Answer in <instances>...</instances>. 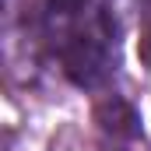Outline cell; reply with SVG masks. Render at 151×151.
Listing matches in <instances>:
<instances>
[{"mask_svg": "<svg viewBox=\"0 0 151 151\" xmlns=\"http://www.w3.org/2000/svg\"><path fill=\"white\" fill-rule=\"evenodd\" d=\"M95 119H99V127H102L106 134H113L119 141H130V137L141 134V116L134 113V106L123 102V99H106V102H99Z\"/></svg>", "mask_w": 151, "mask_h": 151, "instance_id": "obj_2", "label": "cell"}, {"mask_svg": "<svg viewBox=\"0 0 151 151\" xmlns=\"http://www.w3.org/2000/svg\"><path fill=\"white\" fill-rule=\"evenodd\" d=\"M141 53H144V60H148V63H151V35L144 39V46H141Z\"/></svg>", "mask_w": 151, "mask_h": 151, "instance_id": "obj_3", "label": "cell"}, {"mask_svg": "<svg viewBox=\"0 0 151 151\" xmlns=\"http://www.w3.org/2000/svg\"><path fill=\"white\" fill-rule=\"evenodd\" d=\"M63 67L74 84L81 88H99L109 70H113V60H109V49H106V39L95 35V32H77L67 39L63 46Z\"/></svg>", "mask_w": 151, "mask_h": 151, "instance_id": "obj_1", "label": "cell"}]
</instances>
